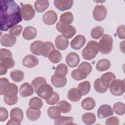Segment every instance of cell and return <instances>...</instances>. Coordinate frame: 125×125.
Wrapping results in <instances>:
<instances>
[{"mask_svg":"<svg viewBox=\"0 0 125 125\" xmlns=\"http://www.w3.org/2000/svg\"><path fill=\"white\" fill-rule=\"evenodd\" d=\"M0 29L6 31L21 21L20 6L14 0L0 1Z\"/></svg>","mask_w":125,"mask_h":125,"instance_id":"1","label":"cell"},{"mask_svg":"<svg viewBox=\"0 0 125 125\" xmlns=\"http://www.w3.org/2000/svg\"><path fill=\"white\" fill-rule=\"evenodd\" d=\"M99 51L98 42L94 41H90L83 48L82 54L85 60H90L96 57Z\"/></svg>","mask_w":125,"mask_h":125,"instance_id":"2","label":"cell"},{"mask_svg":"<svg viewBox=\"0 0 125 125\" xmlns=\"http://www.w3.org/2000/svg\"><path fill=\"white\" fill-rule=\"evenodd\" d=\"M98 44L100 52L104 54H108L112 50L113 39L110 35L105 34L103 36Z\"/></svg>","mask_w":125,"mask_h":125,"instance_id":"3","label":"cell"},{"mask_svg":"<svg viewBox=\"0 0 125 125\" xmlns=\"http://www.w3.org/2000/svg\"><path fill=\"white\" fill-rule=\"evenodd\" d=\"M111 94L114 96H119L123 95L125 92V80L117 79L114 80L109 86Z\"/></svg>","mask_w":125,"mask_h":125,"instance_id":"4","label":"cell"},{"mask_svg":"<svg viewBox=\"0 0 125 125\" xmlns=\"http://www.w3.org/2000/svg\"><path fill=\"white\" fill-rule=\"evenodd\" d=\"M56 28L58 31L66 39L71 38L76 33V28L72 25H63L59 21L56 24Z\"/></svg>","mask_w":125,"mask_h":125,"instance_id":"5","label":"cell"},{"mask_svg":"<svg viewBox=\"0 0 125 125\" xmlns=\"http://www.w3.org/2000/svg\"><path fill=\"white\" fill-rule=\"evenodd\" d=\"M53 87L46 83L41 85L37 90L36 93L41 98L46 100L52 95L53 93Z\"/></svg>","mask_w":125,"mask_h":125,"instance_id":"6","label":"cell"},{"mask_svg":"<svg viewBox=\"0 0 125 125\" xmlns=\"http://www.w3.org/2000/svg\"><path fill=\"white\" fill-rule=\"evenodd\" d=\"M21 15L22 18L24 21H30L35 16V11L31 4L26 3L22 5Z\"/></svg>","mask_w":125,"mask_h":125,"instance_id":"7","label":"cell"},{"mask_svg":"<svg viewBox=\"0 0 125 125\" xmlns=\"http://www.w3.org/2000/svg\"><path fill=\"white\" fill-rule=\"evenodd\" d=\"M107 9L104 5H97L93 11V17L97 21H103L106 16Z\"/></svg>","mask_w":125,"mask_h":125,"instance_id":"8","label":"cell"},{"mask_svg":"<svg viewBox=\"0 0 125 125\" xmlns=\"http://www.w3.org/2000/svg\"><path fill=\"white\" fill-rule=\"evenodd\" d=\"M113 114V110L108 104L101 105L97 111V116L99 119H104Z\"/></svg>","mask_w":125,"mask_h":125,"instance_id":"9","label":"cell"},{"mask_svg":"<svg viewBox=\"0 0 125 125\" xmlns=\"http://www.w3.org/2000/svg\"><path fill=\"white\" fill-rule=\"evenodd\" d=\"M58 17L56 13L50 10L46 12L42 16V21L43 22L47 25H51L54 24L57 21Z\"/></svg>","mask_w":125,"mask_h":125,"instance_id":"10","label":"cell"},{"mask_svg":"<svg viewBox=\"0 0 125 125\" xmlns=\"http://www.w3.org/2000/svg\"><path fill=\"white\" fill-rule=\"evenodd\" d=\"M30 49L33 54L42 56L44 51V42L41 41H36L33 42L30 44Z\"/></svg>","mask_w":125,"mask_h":125,"instance_id":"11","label":"cell"},{"mask_svg":"<svg viewBox=\"0 0 125 125\" xmlns=\"http://www.w3.org/2000/svg\"><path fill=\"white\" fill-rule=\"evenodd\" d=\"M38 59L34 55H27L22 59V64L27 68H33L39 64Z\"/></svg>","mask_w":125,"mask_h":125,"instance_id":"12","label":"cell"},{"mask_svg":"<svg viewBox=\"0 0 125 125\" xmlns=\"http://www.w3.org/2000/svg\"><path fill=\"white\" fill-rule=\"evenodd\" d=\"M65 62L69 67H75L79 63L80 57L76 53L72 52L68 53L66 56Z\"/></svg>","mask_w":125,"mask_h":125,"instance_id":"13","label":"cell"},{"mask_svg":"<svg viewBox=\"0 0 125 125\" xmlns=\"http://www.w3.org/2000/svg\"><path fill=\"white\" fill-rule=\"evenodd\" d=\"M73 0H56L54 1L55 6L60 11H65L71 8Z\"/></svg>","mask_w":125,"mask_h":125,"instance_id":"14","label":"cell"},{"mask_svg":"<svg viewBox=\"0 0 125 125\" xmlns=\"http://www.w3.org/2000/svg\"><path fill=\"white\" fill-rule=\"evenodd\" d=\"M86 39L85 37L82 35H77L71 42L70 46L72 48L78 50L81 49L85 44Z\"/></svg>","mask_w":125,"mask_h":125,"instance_id":"15","label":"cell"},{"mask_svg":"<svg viewBox=\"0 0 125 125\" xmlns=\"http://www.w3.org/2000/svg\"><path fill=\"white\" fill-rule=\"evenodd\" d=\"M34 89L32 85H30L28 83H24L21 84L20 88L19 93L21 96L26 97L33 95Z\"/></svg>","mask_w":125,"mask_h":125,"instance_id":"16","label":"cell"},{"mask_svg":"<svg viewBox=\"0 0 125 125\" xmlns=\"http://www.w3.org/2000/svg\"><path fill=\"white\" fill-rule=\"evenodd\" d=\"M51 81L52 84L58 88L63 87L67 83V79L65 77L58 76L55 74L52 76Z\"/></svg>","mask_w":125,"mask_h":125,"instance_id":"17","label":"cell"},{"mask_svg":"<svg viewBox=\"0 0 125 125\" xmlns=\"http://www.w3.org/2000/svg\"><path fill=\"white\" fill-rule=\"evenodd\" d=\"M103 84L107 88H109L110 84L116 80V76L111 72H106L103 74L100 78Z\"/></svg>","mask_w":125,"mask_h":125,"instance_id":"18","label":"cell"},{"mask_svg":"<svg viewBox=\"0 0 125 125\" xmlns=\"http://www.w3.org/2000/svg\"><path fill=\"white\" fill-rule=\"evenodd\" d=\"M17 41L15 37H12L8 34L3 35L0 38V43L2 46L5 47H12L13 46Z\"/></svg>","mask_w":125,"mask_h":125,"instance_id":"19","label":"cell"},{"mask_svg":"<svg viewBox=\"0 0 125 125\" xmlns=\"http://www.w3.org/2000/svg\"><path fill=\"white\" fill-rule=\"evenodd\" d=\"M37 34L36 29L31 26L26 27L22 33V37L26 40H31L34 39Z\"/></svg>","mask_w":125,"mask_h":125,"instance_id":"20","label":"cell"},{"mask_svg":"<svg viewBox=\"0 0 125 125\" xmlns=\"http://www.w3.org/2000/svg\"><path fill=\"white\" fill-rule=\"evenodd\" d=\"M69 41L68 39L65 38L62 35H58L55 40L56 47L59 50H64L68 46Z\"/></svg>","mask_w":125,"mask_h":125,"instance_id":"21","label":"cell"},{"mask_svg":"<svg viewBox=\"0 0 125 125\" xmlns=\"http://www.w3.org/2000/svg\"><path fill=\"white\" fill-rule=\"evenodd\" d=\"M18 92L17 85L14 83H9L4 90L3 95L7 97H14L17 96Z\"/></svg>","mask_w":125,"mask_h":125,"instance_id":"22","label":"cell"},{"mask_svg":"<svg viewBox=\"0 0 125 125\" xmlns=\"http://www.w3.org/2000/svg\"><path fill=\"white\" fill-rule=\"evenodd\" d=\"M73 19L72 13L70 12H66L61 15L59 22L63 25H69L73 22Z\"/></svg>","mask_w":125,"mask_h":125,"instance_id":"23","label":"cell"},{"mask_svg":"<svg viewBox=\"0 0 125 125\" xmlns=\"http://www.w3.org/2000/svg\"><path fill=\"white\" fill-rule=\"evenodd\" d=\"M82 95L77 88L73 87L70 89L67 93V98L72 102H76L81 98Z\"/></svg>","mask_w":125,"mask_h":125,"instance_id":"24","label":"cell"},{"mask_svg":"<svg viewBox=\"0 0 125 125\" xmlns=\"http://www.w3.org/2000/svg\"><path fill=\"white\" fill-rule=\"evenodd\" d=\"M77 69L82 75L87 77L91 72L92 68L91 65L89 62H83L79 65Z\"/></svg>","mask_w":125,"mask_h":125,"instance_id":"25","label":"cell"},{"mask_svg":"<svg viewBox=\"0 0 125 125\" xmlns=\"http://www.w3.org/2000/svg\"><path fill=\"white\" fill-rule=\"evenodd\" d=\"M111 66L110 61L106 59L100 60L96 65V69L100 72L108 70Z\"/></svg>","mask_w":125,"mask_h":125,"instance_id":"26","label":"cell"},{"mask_svg":"<svg viewBox=\"0 0 125 125\" xmlns=\"http://www.w3.org/2000/svg\"><path fill=\"white\" fill-rule=\"evenodd\" d=\"M10 116L11 119L21 122L23 118V113L21 108L15 107L10 111Z\"/></svg>","mask_w":125,"mask_h":125,"instance_id":"27","label":"cell"},{"mask_svg":"<svg viewBox=\"0 0 125 125\" xmlns=\"http://www.w3.org/2000/svg\"><path fill=\"white\" fill-rule=\"evenodd\" d=\"M96 105L95 100L91 97H87L83 99L81 103L82 107L85 110H90L93 109Z\"/></svg>","mask_w":125,"mask_h":125,"instance_id":"28","label":"cell"},{"mask_svg":"<svg viewBox=\"0 0 125 125\" xmlns=\"http://www.w3.org/2000/svg\"><path fill=\"white\" fill-rule=\"evenodd\" d=\"M26 115L27 118L32 121L38 120L41 116V111L39 110H35L28 108L26 111Z\"/></svg>","mask_w":125,"mask_h":125,"instance_id":"29","label":"cell"},{"mask_svg":"<svg viewBox=\"0 0 125 125\" xmlns=\"http://www.w3.org/2000/svg\"><path fill=\"white\" fill-rule=\"evenodd\" d=\"M49 2L48 0H36L34 2V7L36 10L39 13L44 11L49 6Z\"/></svg>","mask_w":125,"mask_h":125,"instance_id":"30","label":"cell"},{"mask_svg":"<svg viewBox=\"0 0 125 125\" xmlns=\"http://www.w3.org/2000/svg\"><path fill=\"white\" fill-rule=\"evenodd\" d=\"M42 101L41 99L37 97H33L30 100L29 102V107L33 109L39 110L42 107Z\"/></svg>","mask_w":125,"mask_h":125,"instance_id":"31","label":"cell"},{"mask_svg":"<svg viewBox=\"0 0 125 125\" xmlns=\"http://www.w3.org/2000/svg\"><path fill=\"white\" fill-rule=\"evenodd\" d=\"M77 89L81 95L84 96L89 92L90 90V83L88 81H85L81 82L78 84Z\"/></svg>","mask_w":125,"mask_h":125,"instance_id":"32","label":"cell"},{"mask_svg":"<svg viewBox=\"0 0 125 125\" xmlns=\"http://www.w3.org/2000/svg\"><path fill=\"white\" fill-rule=\"evenodd\" d=\"M48 58L51 62L56 63L60 62L62 60V54L59 51L54 49L49 54Z\"/></svg>","mask_w":125,"mask_h":125,"instance_id":"33","label":"cell"},{"mask_svg":"<svg viewBox=\"0 0 125 125\" xmlns=\"http://www.w3.org/2000/svg\"><path fill=\"white\" fill-rule=\"evenodd\" d=\"M73 118L70 116H60L57 119L54 120V124L56 125H72L73 124Z\"/></svg>","mask_w":125,"mask_h":125,"instance_id":"34","label":"cell"},{"mask_svg":"<svg viewBox=\"0 0 125 125\" xmlns=\"http://www.w3.org/2000/svg\"><path fill=\"white\" fill-rule=\"evenodd\" d=\"M82 120L86 125H92L96 121V116L94 113L87 112L82 115Z\"/></svg>","mask_w":125,"mask_h":125,"instance_id":"35","label":"cell"},{"mask_svg":"<svg viewBox=\"0 0 125 125\" xmlns=\"http://www.w3.org/2000/svg\"><path fill=\"white\" fill-rule=\"evenodd\" d=\"M10 77L13 81L18 83L23 80L24 73L20 70H14L10 72Z\"/></svg>","mask_w":125,"mask_h":125,"instance_id":"36","label":"cell"},{"mask_svg":"<svg viewBox=\"0 0 125 125\" xmlns=\"http://www.w3.org/2000/svg\"><path fill=\"white\" fill-rule=\"evenodd\" d=\"M61 111L57 106H50L47 110V114L49 117L52 119H56L61 116Z\"/></svg>","mask_w":125,"mask_h":125,"instance_id":"37","label":"cell"},{"mask_svg":"<svg viewBox=\"0 0 125 125\" xmlns=\"http://www.w3.org/2000/svg\"><path fill=\"white\" fill-rule=\"evenodd\" d=\"M57 106L60 111L63 113H67L71 110V105L64 100L61 101L57 104Z\"/></svg>","mask_w":125,"mask_h":125,"instance_id":"38","label":"cell"},{"mask_svg":"<svg viewBox=\"0 0 125 125\" xmlns=\"http://www.w3.org/2000/svg\"><path fill=\"white\" fill-rule=\"evenodd\" d=\"M104 29L101 26H98L94 27L91 31V36L94 39H99L104 35Z\"/></svg>","mask_w":125,"mask_h":125,"instance_id":"39","label":"cell"},{"mask_svg":"<svg viewBox=\"0 0 125 125\" xmlns=\"http://www.w3.org/2000/svg\"><path fill=\"white\" fill-rule=\"evenodd\" d=\"M68 72V68L66 64L64 63L59 64L56 68L54 74L65 77Z\"/></svg>","mask_w":125,"mask_h":125,"instance_id":"40","label":"cell"},{"mask_svg":"<svg viewBox=\"0 0 125 125\" xmlns=\"http://www.w3.org/2000/svg\"><path fill=\"white\" fill-rule=\"evenodd\" d=\"M94 88L96 92L100 93H104L107 91L108 88L105 86L102 82L100 78H98L95 80L94 83Z\"/></svg>","mask_w":125,"mask_h":125,"instance_id":"41","label":"cell"},{"mask_svg":"<svg viewBox=\"0 0 125 125\" xmlns=\"http://www.w3.org/2000/svg\"><path fill=\"white\" fill-rule=\"evenodd\" d=\"M113 111L118 115H123L125 113V105L123 103L117 102L113 105Z\"/></svg>","mask_w":125,"mask_h":125,"instance_id":"42","label":"cell"},{"mask_svg":"<svg viewBox=\"0 0 125 125\" xmlns=\"http://www.w3.org/2000/svg\"><path fill=\"white\" fill-rule=\"evenodd\" d=\"M46 83V80L42 77H38L35 78L31 82V85L33 87L35 92L37 91L38 88L42 84Z\"/></svg>","mask_w":125,"mask_h":125,"instance_id":"43","label":"cell"},{"mask_svg":"<svg viewBox=\"0 0 125 125\" xmlns=\"http://www.w3.org/2000/svg\"><path fill=\"white\" fill-rule=\"evenodd\" d=\"M0 65L2 66L6 69L12 68L15 65V61L12 58H7L0 60Z\"/></svg>","mask_w":125,"mask_h":125,"instance_id":"44","label":"cell"},{"mask_svg":"<svg viewBox=\"0 0 125 125\" xmlns=\"http://www.w3.org/2000/svg\"><path fill=\"white\" fill-rule=\"evenodd\" d=\"M44 52L42 56L44 57H48L49 54L53 49H55L52 42L47 41L44 42Z\"/></svg>","mask_w":125,"mask_h":125,"instance_id":"45","label":"cell"},{"mask_svg":"<svg viewBox=\"0 0 125 125\" xmlns=\"http://www.w3.org/2000/svg\"><path fill=\"white\" fill-rule=\"evenodd\" d=\"M22 30V27L21 25H17L12 28H11L9 31V34L12 37H15L19 36L21 34Z\"/></svg>","mask_w":125,"mask_h":125,"instance_id":"46","label":"cell"},{"mask_svg":"<svg viewBox=\"0 0 125 125\" xmlns=\"http://www.w3.org/2000/svg\"><path fill=\"white\" fill-rule=\"evenodd\" d=\"M60 100V97L58 94L56 92H53L52 95L48 99L45 100L46 103L49 105H54L57 104Z\"/></svg>","mask_w":125,"mask_h":125,"instance_id":"47","label":"cell"},{"mask_svg":"<svg viewBox=\"0 0 125 125\" xmlns=\"http://www.w3.org/2000/svg\"><path fill=\"white\" fill-rule=\"evenodd\" d=\"M72 78L76 81H80L83 79H85L86 77L82 75L79 71L78 70V69H76L73 70L71 74Z\"/></svg>","mask_w":125,"mask_h":125,"instance_id":"48","label":"cell"},{"mask_svg":"<svg viewBox=\"0 0 125 125\" xmlns=\"http://www.w3.org/2000/svg\"><path fill=\"white\" fill-rule=\"evenodd\" d=\"M3 99L5 103L8 105L15 104L18 101V98L17 96L14 97H7L4 96Z\"/></svg>","mask_w":125,"mask_h":125,"instance_id":"49","label":"cell"},{"mask_svg":"<svg viewBox=\"0 0 125 125\" xmlns=\"http://www.w3.org/2000/svg\"><path fill=\"white\" fill-rule=\"evenodd\" d=\"M7 58H12V53L9 50L5 48H1L0 49V60H2Z\"/></svg>","mask_w":125,"mask_h":125,"instance_id":"50","label":"cell"},{"mask_svg":"<svg viewBox=\"0 0 125 125\" xmlns=\"http://www.w3.org/2000/svg\"><path fill=\"white\" fill-rule=\"evenodd\" d=\"M9 83V82L6 78H1L0 79V94L3 95L4 90Z\"/></svg>","mask_w":125,"mask_h":125,"instance_id":"51","label":"cell"},{"mask_svg":"<svg viewBox=\"0 0 125 125\" xmlns=\"http://www.w3.org/2000/svg\"><path fill=\"white\" fill-rule=\"evenodd\" d=\"M120 121L118 118L116 116H112L106 119L105 124L106 125H119Z\"/></svg>","mask_w":125,"mask_h":125,"instance_id":"52","label":"cell"},{"mask_svg":"<svg viewBox=\"0 0 125 125\" xmlns=\"http://www.w3.org/2000/svg\"><path fill=\"white\" fill-rule=\"evenodd\" d=\"M8 117V112L6 108L1 107L0 108V121L1 122L6 121Z\"/></svg>","mask_w":125,"mask_h":125,"instance_id":"53","label":"cell"},{"mask_svg":"<svg viewBox=\"0 0 125 125\" xmlns=\"http://www.w3.org/2000/svg\"><path fill=\"white\" fill-rule=\"evenodd\" d=\"M125 27L124 25H120L117 29V33L118 37L121 39H125Z\"/></svg>","mask_w":125,"mask_h":125,"instance_id":"54","label":"cell"},{"mask_svg":"<svg viewBox=\"0 0 125 125\" xmlns=\"http://www.w3.org/2000/svg\"><path fill=\"white\" fill-rule=\"evenodd\" d=\"M21 122H18L17 121H16L15 120L10 119L6 123V125H21Z\"/></svg>","mask_w":125,"mask_h":125,"instance_id":"55","label":"cell"},{"mask_svg":"<svg viewBox=\"0 0 125 125\" xmlns=\"http://www.w3.org/2000/svg\"><path fill=\"white\" fill-rule=\"evenodd\" d=\"M7 69L5 68L2 66L0 65V75L1 76L3 75H5L7 72Z\"/></svg>","mask_w":125,"mask_h":125,"instance_id":"56","label":"cell"},{"mask_svg":"<svg viewBox=\"0 0 125 125\" xmlns=\"http://www.w3.org/2000/svg\"><path fill=\"white\" fill-rule=\"evenodd\" d=\"M124 43H125V41H123L121 42L120 44V49L123 53H124Z\"/></svg>","mask_w":125,"mask_h":125,"instance_id":"57","label":"cell"}]
</instances>
